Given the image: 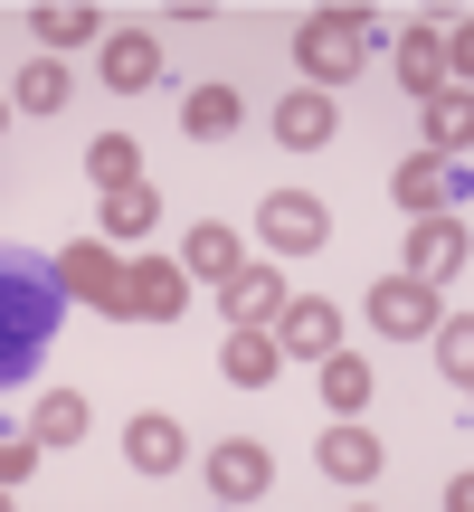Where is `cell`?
Wrapping results in <instances>:
<instances>
[{"instance_id":"obj_14","label":"cell","mask_w":474,"mask_h":512,"mask_svg":"<svg viewBox=\"0 0 474 512\" xmlns=\"http://www.w3.org/2000/svg\"><path fill=\"white\" fill-rule=\"evenodd\" d=\"M389 67H399L408 95H446V86H456V67H446V48H437V19H427V29H399Z\"/></svg>"},{"instance_id":"obj_23","label":"cell","mask_w":474,"mask_h":512,"mask_svg":"<svg viewBox=\"0 0 474 512\" xmlns=\"http://www.w3.org/2000/svg\"><path fill=\"white\" fill-rule=\"evenodd\" d=\"M10 105L19 114H57L67 105V67H57V57H29V67L10 76Z\"/></svg>"},{"instance_id":"obj_3","label":"cell","mask_w":474,"mask_h":512,"mask_svg":"<svg viewBox=\"0 0 474 512\" xmlns=\"http://www.w3.org/2000/svg\"><path fill=\"white\" fill-rule=\"evenodd\" d=\"M275 351L285 361H323V351H342V304L332 294H285V313H275Z\"/></svg>"},{"instance_id":"obj_6","label":"cell","mask_w":474,"mask_h":512,"mask_svg":"<svg viewBox=\"0 0 474 512\" xmlns=\"http://www.w3.org/2000/svg\"><path fill=\"white\" fill-rule=\"evenodd\" d=\"M465 256H474V238H465V219H456V209H437V219H418V228H408V275H418V285H446Z\"/></svg>"},{"instance_id":"obj_19","label":"cell","mask_w":474,"mask_h":512,"mask_svg":"<svg viewBox=\"0 0 474 512\" xmlns=\"http://www.w3.org/2000/svg\"><path fill=\"white\" fill-rule=\"evenodd\" d=\"M124 456H133V475H171V465H181V427L152 408V418L124 427Z\"/></svg>"},{"instance_id":"obj_10","label":"cell","mask_w":474,"mask_h":512,"mask_svg":"<svg viewBox=\"0 0 474 512\" xmlns=\"http://www.w3.org/2000/svg\"><path fill=\"white\" fill-rule=\"evenodd\" d=\"M266 484H275V456L256 437H228L219 456H209V494H219V503H256Z\"/></svg>"},{"instance_id":"obj_15","label":"cell","mask_w":474,"mask_h":512,"mask_svg":"<svg viewBox=\"0 0 474 512\" xmlns=\"http://www.w3.org/2000/svg\"><path fill=\"white\" fill-rule=\"evenodd\" d=\"M152 228H162V181H124V190H105V228H95V238L133 247V238H152Z\"/></svg>"},{"instance_id":"obj_1","label":"cell","mask_w":474,"mask_h":512,"mask_svg":"<svg viewBox=\"0 0 474 512\" xmlns=\"http://www.w3.org/2000/svg\"><path fill=\"white\" fill-rule=\"evenodd\" d=\"M370 29H380L370 10H304V29H294V67L332 95V86H342V76L370 57Z\"/></svg>"},{"instance_id":"obj_25","label":"cell","mask_w":474,"mask_h":512,"mask_svg":"<svg viewBox=\"0 0 474 512\" xmlns=\"http://www.w3.org/2000/svg\"><path fill=\"white\" fill-rule=\"evenodd\" d=\"M86 181H95V190H124V181H143V152H133L124 133H105V143H86Z\"/></svg>"},{"instance_id":"obj_26","label":"cell","mask_w":474,"mask_h":512,"mask_svg":"<svg viewBox=\"0 0 474 512\" xmlns=\"http://www.w3.org/2000/svg\"><path fill=\"white\" fill-rule=\"evenodd\" d=\"M427 342H437V370L465 389V380H474V323H465V313H456V323L437 313V323H427Z\"/></svg>"},{"instance_id":"obj_29","label":"cell","mask_w":474,"mask_h":512,"mask_svg":"<svg viewBox=\"0 0 474 512\" xmlns=\"http://www.w3.org/2000/svg\"><path fill=\"white\" fill-rule=\"evenodd\" d=\"M0 503H10V484H0Z\"/></svg>"},{"instance_id":"obj_22","label":"cell","mask_w":474,"mask_h":512,"mask_svg":"<svg viewBox=\"0 0 474 512\" xmlns=\"http://www.w3.org/2000/svg\"><path fill=\"white\" fill-rule=\"evenodd\" d=\"M181 133H190V143H219V133H237V86H190Z\"/></svg>"},{"instance_id":"obj_9","label":"cell","mask_w":474,"mask_h":512,"mask_svg":"<svg viewBox=\"0 0 474 512\" xmlns=\"http://www.w3.org/2000/svg\"><path fill=\"white\" fill-rule=\"evenodd\" d=\"M219 294H228V332H266L275 313H285V275H275V266H256V256L228 275Z\"/></svg>"},{"instance_id":"obj_21","label":"cell","mask_w":474,"mask_h":512,"mask_svg":"<svg viewBox=\"0 0 474 512\" xmlns=\"http://www.w3.org/2000/svg\"><path fill=\"white\" fill-rule=\"evenodd\" d=\"M465 143H474V95H465V86L427 95V152H446V162H456Z\"/></svg>"},{"instance_id":"obj_18","label":"cell","mask_w":474,"mask_h":512,"mask_svg":"<svg viewBox=\"0 0 474 512\" xmlns=\"http://www.w3.org/2000/svg\"><path fill=\"white\" fill-rule=\"evenodd\" d=\"M219 370H228L237 389H266L275 370H285V351H275V332H228V342H219Z\"/></svg>"},{"instance_id":"obj_28","label":"cell","mask_w":474,"mask_h":512,"mask_svg":"<svg viewBox=\"0 0 474 512\" xmlns=\"http://www.w3.org/2000/svg\"><path fill=\"white\" fill-rule=\"evenodd\" d=\"M437 48H446V67H456V86H465V67H474V29H465V19H437Z\"/></svg>"},{"instance_id":"obj_16","label":"cell","mask_w":474,"mask_h":512,"mask_svg":"<svg viewBox=\"0 0 474 512\" xmlns=\"http://www.w3.org/2000/svg\"><path fill=\"white\" fill-rule=\"evenodd\" d=\"M237 266H247V247H237V228H228V219H200V228L181 238V275H209V285H228Z\"/></svg>"},{"instance_id":"obj_27","label":"cell","mask_w":474,"mask_h":512,"mask_svg":"<svg viewBox=\"0 0 474 512\" xmlns=\"http://www.w3.org/2000/svg\"><path fill=\"white\" fill-rule=\"evenodd\" d=\"M29 475H38V437L29 427H19V437L0 427V484H29Z\"/></svg>"},{"instance_id":"obj_20","label":"cell","mask_w":474,"mask_h":512,"mask_svg":"<svg viewBox=\"0 0 474 512\" xmlns=\"http://www.w3.org/2000/svg\"><path fill=\"white\" fill-rule=\"evenodd\" d=\"M29 29H38V48H48V57H67V48H86V38H105V19H95L86 0H76V10H67V0H48V10H29Z\"/></svg>"},{"instance_id":"obj_7","label":"cell","mask_w":474,"mask_h":512,"mask_svg":"<svg viewBox=\"0 0 474 512\" xmlns=\"http://www.w3.org/2000/svg\"><path fill=\"white\" fill-rule=\"evenodd\" d=\"M370 323H380V342L427 332V323H437V285H418V275H380V285H370Z\"/></svg>"},{"instance_id":"obj_12","label":"cell","mask_w":474,"mask_h":512,"mask_svg":"<svg viewBox=\"0 0 474 512\" xmlns=\"http://www.w3.org/2000/svg\"><path fill=\"white\" fill-rule=\"evenodd\" d=\"M313 465H323L332 484H380V437H370L361 418L323 427V446H313Z\"/></svg>"},{"instance_id":"obj_4","label":"cell","mask_w":474,"mask_h":512,"mask_svg":"<svg viewBox=\"0 0 474 512\" xmlns=\"http://www.w3.org/2000/svg\"><path fill=\"white\" fill-rule=\"evenodd\" d=\"M181 304H190L181 256H124V313H133V323H171Z\"/></svg>"},{"instance_id":"obj_8","label":"cell","mask_w":474,"mask_h":512,"mask_svg":"<svg viewBox=\"0 0 474 512\" xmlns=\"http://www.w3.org/2000/svg\"><path fill=\"white\" fill-rule=\"evenodd\" d=\"M389 200H399L408 219H437V209L456 200V162H446V152H408V162L389 171Z\"/></svg>"},{"instance_id":"obj_24","label":"cell","mask_w":474,"mask_h":512,"mask_svg":"<svg viewBox=\"0 0 474 512\" xmlns=\"http://www.w3.org/2000/svg\"><path fill=\"white\" fill-rule=\"evenodd\" d=\"M323 408H370V361L361 351H323Z\"/></svg>"},{"instance_id":"obj_30","label":"cell","mask_w":474,"mask_h":512,"mask_svg":"<svg viewBox=\"0 0 474 512\" xmlns=\"http://www.w3.org/2000/svg\"><path fill=\"white\" fill-rule=\"evenodd\" d=\"M0 124H10V105H0Z\"/></svg>"},{"instance_id":"obj_17","label":"cell","mask_w":474,"mask_h":512,"mask_svg":"<svg viewBox=\"0 0 474 512\" xmlns=\"http://www.w3.org/2000/svg\"><path fill=\"white\" fill-rule=\"evenodd\" d=\"M86 427H95V408L76 399V389H48V399L29 408V437L38 446H86Z\"/></svg>"},{"instance_id":"obj_13","label":"cell","mask_w":474,"mask_h":512,"mask_svg":"<svg viewBox=\"0 0 474 512\" xmlns=\"http://www.w3.org/2000/svg\"><path fill=\"white\" fill-rule=\"evenodd\" d=\"M95 67H105L114 95H143L152 76H162V38L152 29H105V57H95Z\"/></svg>"},{"instance_id":"obj_2","label":"cell","mask_w":474,"mask_h":512,"mask_svg":"<svg viewBox=\"0 0 474 512\" xmlns=\"http://www.w3.org/2000/svg\"><path fill=\"white\" fill-rule=\"evenodd\" d=\"M57 285L86 313H124V247L114 238H67L57 247Z\"/></svg>"},{"instance_id":"obj_5","label":"cell","mask_w":474,"mask_h":512,"mask_svg":"<svg viewBox=\"0 0 474 512\" xmlns=\"http://www.w3.org/2000/svg\"><path fill=\"white\" fill-rule=\"evenodd\" d=\"M256 228H266V247H275V256H313V247L332 238V209L313 200V190H275V200L256 209Z\"/></svg>"},{"instance_id":"obj_11","label":"cell","mask_w":474,"mask_h":512,"mask_svg":"<svg viewBox=\"0 0 474 512\" xmlns=\"http://www.w3.org/2000/svg\"><path fill=\"white\" fill-rule=\"evenodd\" d=\"M332 133H342V105L323 86H294V105H275V143L285 152H323Z\"/></svg>"}]
</instances>
